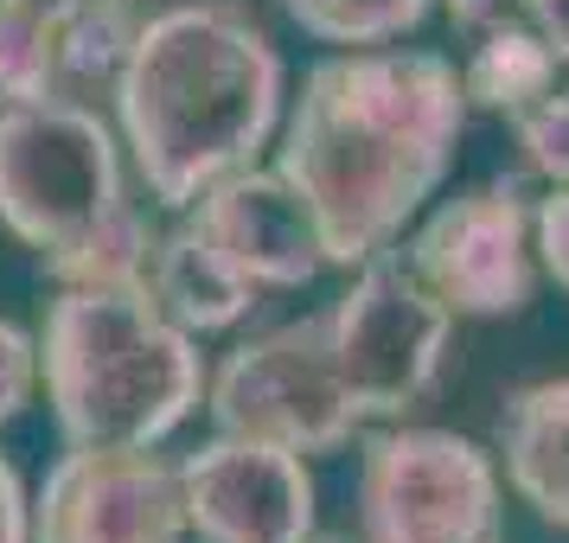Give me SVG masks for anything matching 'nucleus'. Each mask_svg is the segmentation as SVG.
<instances>
[{
    "mask_svg": "<svg viewBox=\"0 0 569 543\" xmlns=\"http://www.w3.org/2000/svg\"><path fill=\"white\" fill-rule=\"evenodd\" d=\"M467 129V78L436 52H333L282 115L276 167L313 205L333 269L390 257L441 192Z\"/></svg>",
    "mask_w": 569,
    "mask_h": 543,
    "instance_id": "f257e3e1",
    "label": "nucleus"
},
{
    "mask_svg": "<svg viewBox=\"0 0 569 543\" xmlns=\"http://www.w3.org/2000/svg\"><path fill=\"white\" fill-rule=\"evenodd\" d=\"M109 115L141 192L160 211H186L282 134V52L243 0H173L141 20Z\"/></svg>",
    "mask_w": 569,
    "mask_h": 543,
    "instance_id": "f03ea898",
    "label": "nucleus"
},
{
    "mask_svg": "<svg viewBox=\"0 0 569 543\" xmlns=\"http://www.w3.org/2000/svg\"><path fill=\"white\" fill-rule=\"evenodd\" d=\"M39 359L64 448H167L206 410L199 333L167 320L148 288H58Z\"/></svg>",
    "mask_w": 569,
    "mask_h": 543,
    "instance_id": "7ed1b4c3",
    "label": "nucleus"
},
{
    "mask_svg": "<svg viewBox=\"0 0 569 543\" xmlns=\"http://www.w3.org/2000/svg\"><path fill=\"white\" fill-rule=\"evenodd\" d=\"M109 109L0 103V231L58 288H141L154 231L129 199Z\"/></svg>",
    "mask_w": 569,
    "mask_h": 543,
    "instance_id": "20e7f679",
    "label": "nucleus"
},
{
    "mask_svg": "<svg viewBox=\"0 0 569 543\" xmlns=\"http://www.w3.org/2000/svg\"><path fill=\"white\" fill-rule=\"evenodd\" d=\"M359 543H506V466L455 429H385L359 454Z\"/></svg>",
    "mask_w": 569,
    "mask_h": 543,
    "instance_id": "39448f33",
    "label": "nucleus"
},
{
    "mask_svg": "<svg viewBox=\"0 0 569 543\" xmlns=\"http://www.w3.org/2000/svg\"><path fill=\"white\" fill-rule=\"evenodd\" d=\"M455 313L416 282L397 257L352 269V282L327 308V352L359 422H403L429 403L448 364Z\"/></svg>",
    "mask_w": 569,
    "mask_h": 543,
    "instance_id": "423d86ee",
    "label": "nucleus"
},
{
    "mask_svg": "<svg viewBox=\"0 0 569 543\" xmlns=\"http://www.w3.org/2000/svg\"><path fill=\"white\" fill-rule=\"evenodd\" d=\"M206 415L218 435L276 441L295 454H339L359 410L346 403V384L327 352V313L282 320L269 333H250L206 384Z\"/></svg>",
    "mask_w": 569,
    "mask_h": 543,
    "instance_id": "0eeeda50",
    "label": "nucleus"
},
{
    "mask_svg": "<svg viewBox=\"0 0 569 543\" xmlns=\"http://www.w3.org/2000/svg\"><path fill=\"white\" fill-rule=\"evenodd\" d=\"M403 269L455 320H506L538 294V205L518 180H487L441 199L403 243Z\"/></svg>",
    "mask_w": 569,
    "mask_h": 543,
    "instance_id": "6e6552de",
    "label": "nucleus"
},
{
    "mask_svg": "<svg viewBox=\"0 0 569 543\" xmlns=\"http://www.w3.org/2000/svg\"><path fill=\"white\" fill-rule=\"evenodd\" d=\"M180 461L160 448H64L32 486V543H186Z\"/></svg>",
    "mask_w": 569,
    "mask_h": 543,
    "instance_id": "1a4fd4ad",
    "label": "nucleus"
},
{
    "mask_svg": "<svg viewBox=\"0 0 569 543\" xmlns=\"http://www.w3.org/2000/svg\"><path fill=\"white\" fill-rule=\"evenodd\" d=\"M141 20L134 0H32L0 27V103L116 109Z\"/></svg>",
    "mask_w": 569,
    "mask_h": 543,
    "instance_id": "9d476101",
    "label": "nucleus"
},
{
    "mask_svg": "<svg viewBox=\"0 0 569 543\" xmlns=\"http://www.w3.org/2000/svg\"><path fill=\"white\" fill-rule=\"evenodd\" d=\"M186 517L199 543H313L320 486L308 454L276 441H243L211 429L206 448L180 461Z\"/></svg>",
    "mask_w": 569,
    "mask_h": 543,
    "instance_id": "9b49d317",
    "label": "nucleus"
},
{
    "mask_svg": "<svg viewBox=\"0 0 569 543\" xmlns=\"http://www.w3.org/2000/svg\"><path fill=\"white\" fill-rule=\"evenodd\" d=\"M186 218L224 250V257L262 288V294H295V288L320 282L333 269V250H327V231L313 205L295 192L282 167H243V173H224L218 185H206Z\"/></svg>",
    "mask_w": 569,
    "mask_h": 543,
    "instance_id": "f8f14e48",
    "label": "nucleus"
},
{
    "mask_svg": "<svg viewBox=\"0 0 569 543\" xmlns=\"http://www.w3.org/2000/svg\"><path fill=\"white\" fill-rule=\"evenodd\" d=\"M141 288L167 320H180L186 333H231L250 320L262 288L237 269L218 243H211L192 218L180 211L173 231H154V250H148V269H141Z\"/></svg>",
    "mask_w": 569,
    "mask_h": 543,
    "instance_id": "ddd939ff",
    "label": "nucleus"
},
{
    "mask_svg": "<svg viewBox=\"0 0 569 543\" xmlns=\"http://www.w3.org/2000/svg\"><path fill=\"white\" fill-rule=\"evenodd\" d=\"M499 466L518 505L569 531V371L506 396L499 410Z\"/></svg>",
    "mask_w": 569,
    "mask_h": 543,
    "instance_id": "4468645a",
    "label": "nucleus"
},
{
    "mask_svg": "<svg viewBox=\"0 0 569 543\" xmlns=\"http://www.w3.org/2000/svg\"><path fill=\"white\" fill-rule=\"evenodd\" d=\"M557 71H563V58L531 20H499V27L480 32L461 78H467V103L492 109V115H525L557 90Z\"/></svg>",
    "mask_w": 569,
    "mask_h": 543,
    "instance_id": "2eb2a0df",
    "label": "nucleus"
},
{
    "mask_svg": "<svg viewBox=\"0 0 569 543\" xmlns=\"http://www.w3.org/2000/svg\"><path fill=\"white\" fill-rule=\"evenodd\" d=\"M295 27L320 39V46H339V52H371V46H397L410 39L436 0H276Z\"/></svg>",
    "mask_w": 569,
    "mask_h": 543,
    "instance_id": "dca6fc26",
    "label": "nucleus"
},
{
    "mask_svg": "<svg viewBox=\"0 0 569 543\" xmlns=\"http://www.w3.org/2000/svg\"><path fill=\"white\" fill-rule=\"evenodd\" d=\"M512 134H518V160L525 173L550 185H569V90H550L538 109L512 115Z\"/></svg>",
    "mask_w": 569,
    "mask_h": 543,
    "instance_id": "f3484780",
    "label": "nucleus"
},
{
    "mask_svg": "<svg viewBox=\"0 0 569 543\" xmlns=\"http://www.w3.org/2000/svg\"><path fill=\"white\" fill-rule=\"evenodd\" d=\"M46 390V359H39V333L0 313V429L20 422Z\"/></svg>",
    "mask_w": 569,
    "mask_h": 543,
    "instance_id": "a211bd4d",
    "label": "nucleus"
},
{
    "mask_svg": "<svg viewBox=\"0 0 569 543\" xmlns=\"http://www.w3.org/2000/svg\"><path fill=\"white\" fill-rule=\"evenodd\" d=\"M538 262L569 294V185H550L538 199Z\"/></svg>",
    "mask_w": 569,
    "mask_h": 543,
    "instance_id": "6ab92c4d",
    "label": "nucleus"
},
{
    "mask_svg": "<svg viewBox=\"0 0 569 543\" xmlns=\"http://www.w3.org/2000/svg\"><path fill=\"white\" fill-rule=\"evenodd\" d=\"M0 543H32V486L0 454Z\"/></svg>",
    "mask_w": 569,
    "mask_h": 543,
    "instance_id": "aec40b11",
    "label": "nucleus"
},
{
    "mask_svg": "<svg viewBox=\"0 0 569 543\" xmlns=\"http://www.w3.org/2000/svg\"><path fill=\"white\" fill-rule=\"evenodd\" d=\"M436 7L461 32H487V27H499V20H518V13H525V0H436Z\"/></svg>",
    "mask_w": 569,
    "mask_h": 543,
    "instance_id": "412c9836",
    "label": "nucleus"
},
{
    "mask_svg": "<svg viewBox=\"0 0 569 543\" xmlns=\"http://www.w3.org/2000/svg\"><path fill=\"white\" fill-rule=\"evenodd\" d=\"M525 20L557 46V58L569 64V0H525Z\"/></svg>",
    "mask_w": 569,
    "mask_h": 543,
    "instance_id": "4be33fe9",
    "label": "nucleus"
},
{
    "mask_svg": "<svg viewBox=\"0 0 569 543\" xmlns=\"http://www.w3.org/2000/svg\"><path fill=\"white\" fill-rule=\"evenodd\" d=\"M27 7H32V0H0V27H7V20H20Z\"/></svg>",
    "mask_w": 569,
    "mask_h": 543,
    "instance_id": "5701e85b",
    "label": "nucleus"
},
{
    "mask_svg": "<svg viewBox=\"0 0 569 543\" xmlns=\"http://www.w3.org/2000/svg\"><path fill=\"white\" fill-rule=\"evenodd\" d=\"M313 543H352V537H327V531H320V537H313Z\"/></svg>",
    "mask_w": 569,
    "mask_h": 543,
    "instance_id": "b1692460",
    "label": "nucleus"
}]
</instances>
